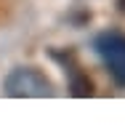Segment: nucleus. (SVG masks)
Instances as JSON below:
<instances>
[{"instance_id": "nucleus-1", "label": "nucleus", "mask_w": 125, "mask_h": 128, "mask_svg": "<svg viewBox=\"0 0 125 128\" xmlns=\"http://www.w3.org/2000/svg\"><path fill=\"white\" fill-rule=\"evenodd\" d=\"M5 94L13 99H43L53 96V83L37 67H16L5 78Z\"/></svg>"}, {"instance_id": "nucleus-2", "label": "nucleus", "mask_w": 125, "mask_h": 128, "mask_svg": "<svg viewBox=\"0 0 125 128\" xmlns=\"http://www.w3.org/2000/svg\"><path fill=\"white\" fill-rule=\"evenodd\" d=\"M93 48L99 59L104 62V67L109 70V75L115 78V83L125 86V32L107 30L101 35H96Z\"/></svg>"}, {"instance_id": "nucleus-3", "label": "nucleus", "mask_w": 125, "mask_h": 128, "mask_svg": "<svg viewBox=\"0 0 125 128\" xmlns=\"http://www.w3.org/2000/svg\"><path fill=\"white\" fill-rule=\"evenodd\" d=\"M51 56L64 67V75H67V80H69L72 96H80V99L93 96V83H91L88 72L83 70V64L77 62V56L72 54V51H51Z\"/></svg>"}, {"instance_id": "nucleus-4", "label": "nucleus", "mask_w": 125, "mask_h": 128, "mask_svg": "<svg viewBox=\"0 0 125 128\" xmlns=\"http://www.w3.org/2000/svg\"><path fill=\"white\" fill-rule=\"evenodd\" d=\"M117 11H120L123 16H125V0H117Z\"/></svg>"}]
</instances>
